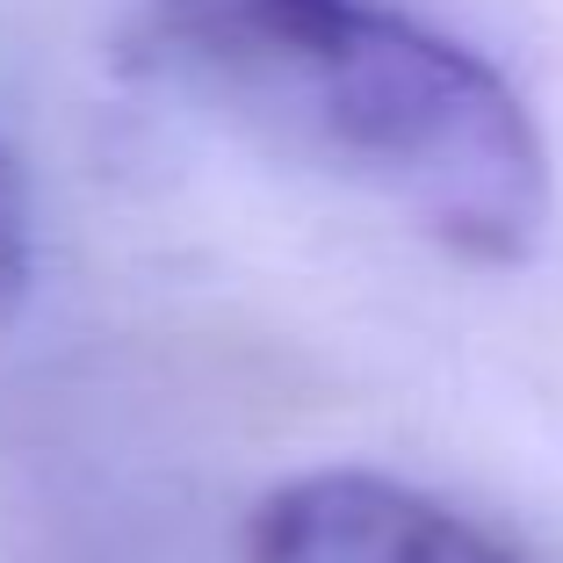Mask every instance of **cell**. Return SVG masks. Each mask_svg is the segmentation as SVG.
Masks as SVG:
<instances>
[{"label":"cell","instance_id":"cell-1","mask_svg":"<svg viewBox=\"0 0 563 563\" xmlns=\"http://www.w3.org/2000/svg\"><path fill=\"white\" fill-rule=\"evenodd\" d=\"M117 66L390 202L463 261L514 267L549 224V152L520 95L376 0H152Z\"/></svg>","mask_w":563,"mask_h":563},{"label":"cell","instance_id":"cell-2","mask_svg":"<svg viewBox=\"0 0 563 563\" xmlns=\"http://www.w3.org/2000/svg\"><path fill=\"white\" fill-rule=\"evenodd\" d=\"M239 563H520L477 520L383 470H311L253 506Z\"/></svg>","mask_w":563,"mask_h":563},{"label":"cell","instance_id":"cell-3","mask_svg":"<svg viewBox=\"0 0 563 563\" xmlns=\"http://www.w3.org/2000/svg\"><path fill=\"white\" fill-rule=\"evenodd\" d=\"M36 275V210H30V174L0 145V318H15Z\"/></svg>","mask_w":563,"mask_h":563}]
</instances>
